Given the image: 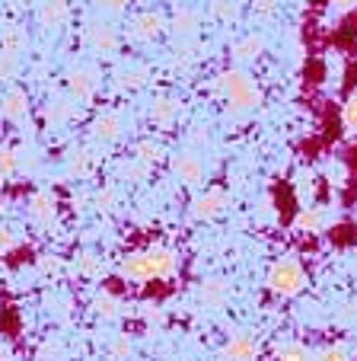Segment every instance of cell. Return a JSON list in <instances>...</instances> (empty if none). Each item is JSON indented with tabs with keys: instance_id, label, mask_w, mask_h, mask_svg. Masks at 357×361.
I'll return each mask as SVG.
<instances>
[{
	"instance_id": "cell-5",
	"label": "cell",
	"mask_w": 357,
	"mask_h": 361,
	"mask_svg": "<svg viewBox=\"0 0 357 361\" xmlns=\"http://www.w3.org/2000/svg\"><path fill=\"white\" fill-rule=\"evenodd\" d=\"M87 42H89L93 51H99V55H115L118 45H122V39H118L115 26H108V23H89L87 26Z\"/></svg>"
},
{
	"instance_id": "cell-35",
	"label": "cell",
	"mask_w": 357,
	"mask_h": 361,
	"mask_svg": "<svg viewBox=\"0 0 357 361\" xmlns=\"http://www.w3.org/2000/svg\"><path fill=\"white\" fill-rule=\"evenodd\" d=\"M128 4H131V0H99V7L108 10V13H122Z\"/></svg>"
},
{
	"instance_id": "cell-25",
	"label": "cell",
	"mask_w": 357,
	"mask_h": 361,
	"mask_svg": "<svg viewBox=\"0 0 357 361\" xmlns=\"http://www.w3.org/2000/svg\"><path fill=\"white\" fill-rule=\"evenodd\" d=\"M342 125L348 135H357V90L348 96V102L342 106Z\"/></svg>"
},
{
	"instance_id": "cell-3",
	"label": "cell",
	"mask_w": 357,
	"mask_h": 361,
	"mask_svg": "<svg viewBox=\"0 0 357 361\" xmlns=\"http://www.w3.org/2000/svg\"><path fill=\"white\" fill-rule=\"evenodd\" d=\"M303 285H306V272L300 266V259H294V256H284L268 269V291L275 298H294V294L303 291Z\"/></svg>"
},
{
	"instance_id": "cell-31",
	"label": "cell",
	"mask_w": 357,
	"mask_h": 361,
	"mask_svg": "<svg viewBox=\"0 0 357 361\" xmlns=\"http://www.w3.org/2000/svg\"><path fill=\"white\" fill-rule=\"evenodd\" d=\"M128 355H131V339H128V333L115 336V342H112V358H128Z\"/></svg>"
},
{
	"instance_id": "cell-37",
	"label": "cell",
	"mask_w": 357,
	"mask_h": 361,
	"mask_svg": "<svg viewBox=\"0 0 357 361\" xmlns=\"http://www.w3.org/2000/svg\"><path fill=\"white\" fill-rule=\"evenodd\" d=\"M80 272L83 275H96V272H99V262H96V256H83V259H80Z\"/></svg>"
},
{
	"instance_id": "cell-19",
	"label": "cell",
	"mask_w": 357,
	"mask_h": 361,
	"mask_svg": "<svg viewBox=\"0 0 357 361\" xmlns=\"http://www.w3.org/2000/svg\"><path fill=\"white\" fill-rule=\"evenodd\" d=\"M93 164L96 160H93V154H89L87 147H74L68 154V173L70 176H87V173L93 170Z\"/></svg>"
},
{
	"instance_id": "cell-26",
	"label": "cell",
	"mask_w": 357,
	"mask_h": 361,
	"mask_svg": "<svg viewBox=\"0 0 357 361\" xmlns=\"http://www.w3.org/2000/svg\"><path fill=\"white\" fill-rule=\"evenodd\" d=\"M147 173H150V166H144L141 164V160H128V164H122V166H118V176H122V179H131V183H137V179H144V176H147Z\"/></svg>"
},
{
	"instance_id": "cell-34",
	"label": "cell",
	"mask_w": 357,
	"mask_h": 361,
	"mask_svg": "<svg viewBox=\"0 0 357 361\" xmlns=\"http://www.w3.org/2000/svg\"><path fill=\"white\" fill-rule=\"evenodd\" d=\"M96 204H99L102 212H112V204H115V192L112 189H102L99 198H96Z\"/></svg>"
},
{
	"instance_id": "cell-32",
	"label": "cell",
	"mask_w": 357,
	"mask_h": 361,
	"mask_svg": "<svg viewBox=\"0 0 357 361\" xmlns=\"http://www.w3.org/2000/svg\"><path fill=\"white\" fill-rule=\"evenodd\" d=\"M20 246V240H16V233L10 231L7 224H0V252H10Z\"/></svg>"
},
{
	"instance_id": "cell-17",
	"label": "cell",
	"mask_w": 357,
	"mask_h": 361,
	"mask_svg": "<svg viewBox=\"0 0 357 361\" xmlns=\"http://www.w3.org/2000/svg\"><path fill=\"white\" fill-rule=\"evenodd\" d=\"M179 112H182V106L175 99H156L154 102V109H150V118H154V125H173L175 118H179Z\"/></svg>"
},
{
	"instance_id": "cell-6",
	"label": "cell",
	"mask_w": 357,
	"mask_h": 361,
	"mask_svg": "<svg viewBox=\"0 0 357 361\" xmlns=\"http://www.w3.org/2000/svg\"><path fill=\"white\" fill-rule=\"evenodd\" d=\"M163 29H166V23H163L160 13H154V10H144V13H137L134 20H131V35L141 42H154L163 35Z\"/></svg>"
},
{
	"instance_id": "cell-24",
	"label": "cell",
	"mask_w": 357,
	"mask_h": 361,
	"mask_svg": "<svg viewBox=\"0 0 357 361\" xmlns=\"http://www.w3.org/2000/svg\"><path fill=\"white\" fill-rule=\"evenodd\" d=\"M93 310L102 317V320H112V317H118V310H122V304L112 298V294H99V298L93 300Z\"/></svg>"
},
{
	"instance_id": "cell-30",
	"label": "cell",
	"mask_w": 357,
	"mask_h": 361,
	"mask_svg": "<svg viewBox=\"0 0 357 361\" xmlns=\"http://www.w3.org/2000/svg\"><path fill=\"white\" fill-rule=\"evenodd\" d=\"M70 116H74V109H70V106H68L64 99H58V102L51 106V109H48V118H51V122H68Z\"/></svg>"
},
{
	"instance_id": "cell-38",
	"label": "cell",
	"mask_w": 357,
	"mask_h": 361,
	"mask_svg": "<svg viewBox=\"0 0 357 361\" xmlns=\"http://www.w3.org/2000/svg\"><path fill=\"white\" fill-rule=\"evenodd\" d=\"M256 13L258 16H271L275 13V0H256Z\"/></svg>"
},
{
	"instance_id": "cell-36",
	"label": "cell",
	"mask_w": 357,
	"mask_h": 361,
	"mask_svg": "<svg viewBox=\"0 0 357 361\" xmlns=\"http://www.w3.org/2000/svg\"><path fill=\"white\" fill-rule=\"evenodd\" d=\"M42 272H45V275H58V272H61V259L45 256V259H42Z\"/></svg>"
},
{
	"instance_id": "cell-14",
	"label": "cell",
	"mask_w": 357,
	"mask_h": 361,
	"mask_svg": "<svg viewBox=\"0 0 357 361\" xmlns=\"http://www.w3.org/2000/svg\"><path fill=\"white\" fill-rule=\"evenodd\" d=\"M39 20H42V26L58 29L64 20H68V0H45L39 10Z\"/></svg>"
},
{
	"instance_id": "cell-9",
	"label": "cell",
	"mask_w": 357,
	"mask_h": 361,
	"mask_svg": "<svg viewBox=\"0 0 357 361\" xmlns=\"http://www.w3.org/2000/svg\"><path fill=\"white\" fill-rule=\"evenodd\" d=\"M89 131H93V137L102 144L118 141V135H122V116H118V112H99Z\"/></svg>"
},
{
	"instance_id": "cell-8",
	"label": "cell",
	"mask_w": 357,
	"mask_h": 361,
	"mask_svg": "<svg viewBox=\"0 0 357 361\" xmlns=\"http://www.w3.org/2000/svg\"><path fill=\"white\" fill-rule=\"evenodd\" d=\"M96 87H99V80H96V71L89 68H77L68 74V90L77 96L80 102H89L96 96Z\"/></svg>"
},
{
	"instance_id": "cell-23",
	"label": "cell",
	"mask_w": 357,
	"mask_h": 361,
	"mask_svg": "<svg viewBox=\"0 0 357 361\" xmlns=\"http://www.w3.org/2000/svg\"><path fill=\"white\" fill-rule=\"evenodd\" d=\"M134 157L141 160L144 166H156L163 160V147L160 144H154V141H141L137 144V150H134Z\"/></svg>"
},
{
	"instance_id": "cell-20",
	"label": "cell",
	"mask_w": 357,
	"mask_h": 361,
	"mask_svg": "<svg viewBox=\"0 0 357 361\" xmlns=\"http://www.w3.org/2000/svg\"><path fill=\"white\" fill-rule=\"evenodd\" d=\"M198 29V13L192 7H179L173 16V32L175 35H192Z\"/></svg>"
},
{
	"instance_id": "cell-28",
	"label": "cell",
	"mask_w": 357,
	"mask_h": 361,
	"mask_svg": "<svg viewBox=\"0 0 357 361\" xmlns=\"http://www.w3.org/2000/svg\"><path fill=\"white\" fill-rule=\"evenodd\" d=\"M211 13L223 23L236 20V0H214V4H211Z\"/></svg>"
},
{
	"instance_id": "cell-15",
	"label": "cell",
	"mask_w": 357,
	"mask_h": 361,
	"mask_svg": "<svg viewBox=\"0 0 357 361\" xmlns=\"http://www.w3.org/2000/svg\"><path fill=\"white\" fill-rule=\"evenodd\" d=\"M198 300H201L204 307H220L223 300H227V281L208 279L201 288H198Z\"/></svg>"
},
{
	"instance_id": "cell-16",
	"label": "cell",
	"mask_w": 357,
	"mask_h": 361,
	"mask_svg": "<svg viewBox=\"0 0 357 361\" xmlns=\"http://www.w3.org/2000/svg\"><path fill=\"white\" fill-rule=\"evenodd\" d=\"M147 80H150V71L144 68V64H134V68L118 74V90H122V93H134V90H141Z\"/></svg>"
},
{
	"instance_id": "cell-10",
	"label": "cell",
	"mask_w": 357,
	"mask_h": 361,
	"mask_svg": "<svg viewBox=\"0 0 357 361\" xmlns=\"http://www.w3.org/2000/svg\"><path fill=\"white\" fill-rule=\"evenodd\" d=\"M54 214H58V204H54L51 192H35V195L29 198V218H32L35 224H51Z\"/></svg>"
},
{
	"instance_id": "cell-29",
	"label": "cell",
	"mask_w": 357,
	"mask_h": 361,
	"mask_svg": "<svg viewBox=\"0 0 357 361\" xmlns=\"http://www.w3.org/2000/svg\"><path fill=\"white\" fill-rule=\"evenodd\" d=\"M16 166H20V157H16V150H0V176H13Z\"/></svg>"
},
{
	"instance_id": "cell-18",
	"label": "cell",
	"mask_w": 357,
	"mask_h": 361,
	"mask_svg": "<svg viewBox=\"0 0 357 361\" xmlns=\"http://www.w3.org/2000/svg\"><path fill=\"white\" fill-rule=\"evenodd\" d=\"M262 51H265V39H262V35H256V32L246 35L243 42H236V45H233V55L239 58V61H256Z\"/></svg>"
},
{
	"instance_id": "cell-13",
	"label": "cell",
	"mask_w": 357,
	"mask_h": 361,
	"mask_svg": "<svg viewBox=\"0 0 357 361\" xmlns=\"http://www.w3.org/2000/svg\"><path fill=\"white\" fill-rule=\"evenodd\" d=\"M325 224H329V214H325L322 208H303V212L294 218L296 231H306V233H319Z\"/></svg>"
},
{
	"instance_id": "cell-7",
	"label": "cell",
	"mask_w": 357,
	"mask_h": 361,
	"mask_svg": "<svg viewBox=\"0 0 357 361\" xmlns=\"http://www.w3.org/2000/svg\"><path fill=\"white\" fill-rule=\"evenodd\" d=\"M175 176L182 179L185 185H201L204 183V173H208V166H204L201 157H195V154H179L173 164Z\"/></svg>"
},
{
	"instance_id": "cell-27",
	"label": "cell",
	"mask_w": 357,
	"mask_h": 361,
	"mask_svg": "<svg viewBox=\"0 0 357 361\" xmlns=\"http://www.w3.org/2000/svg\"><path fill=\"white\" fill-rule=\"evenodd\" d=\"M16 71H20V55L0 51V80H13Z\"/></svg>"
},
{
	"instance_id": "cell-33",
	"label": "cell",
	"mask_w": 357,
	"mask_h": 361,
	"mask_svg": "<svg viewBox=\"0 0 357 361\" xmlns=\"http://www.w3.org/2000/svg\"><path fill=\"white\" fill-rule=\"evenodd\" d=\"M316 361H351V358H348V352H344L342 345H329V348H322V352L316 355Z\"/></svg>"
},
{
	"instance_id": "cell-40",
	"label": "cell",
	"mask_w": 357,
	"mask_h": 361,
	"mask_svg": "<svg viewBox=\"0 0 357 361\" xmlns=\"http://www.w3.org/2000/svg\"><path fill=\"white\" fill-rule=\"evenodd\" d=\"M338 7H342V10H351V7H354V0H338Z\"/></svg>"
},
{
	"instance_id": "cell-12",
	"label": "cell",
	"mask_w": 357,
	"mask_h": 361,
	"mask_svg": "<svg viewBox=\"0 0 357 361\" xmlns=\"http://www.w3.org/2000/svg\"><path fill=\"white\" fill-rule=\"evenodd\" d=\"M256 355H258V345H256L252 336H246V333L230 336V342H227V358L230 361H256Z\"/></svg>"
},
{
	"instance_id": "cell-21",
	"label": "cell",
	"mask_w": 357,
	"mask_h": 361,
	"mask_svg": "<svg viewBox=\"0 0 357 361\" xmlns=\"http://www.w3.org/2000/svg\"><path fill=\"white\" fill-rule=\"evenodd\" d=\"M23 48H26V32L16 26H10L7 32L0 35V51H10V55H20Z\"/></svg>"
},
{
	"instance_id": "cell-22",
	"label": "cell",
	"mask_w": 357,
	"mask_h": 361,
	"mask_svg": "<svg viewBox=\"0 0 357 361\" xmlns=\"http://www.w3.org/2000/svg\"><path fill=\"white\" fill-rule=\"evenodd\" d=\"M271 361H313V355H310V348L300 345V342H287V345L277 348Z\"/></svg>"
},
{
	"instance_id": "cell-1",
	"label": "cell",
	"mask_w": 357,
	"mask_h": 361,
	"mask_svg": "<svg viewBox=\"0 0 357 361\" xmlns=\"http://www.w3.org/2000/svg\"><path fill=\"white\" fill-rule=\"evenodd\" d=\"M175 269H179V252L160 243L128 252L118 262V275L128 281H163V279H173Z\"/></svg>"
},
{
	"instance_id": "cell-39",
	"label": "cell",
	"mask_w": 357,
	"mask_h": 361,
	"mask_svg": "<svg viewBox=\"0 0 357 361\" xmlns=\"http://www.w3.org/2000/svg\"><path fill=\"white\" fill-rule=\"evenodd\" d=\"M192 141H195V144H208V135H201V128H195V135H192Z\"/></svg>"
},
{
	"instance_id": "cell-11",
	"label": "cell",
	"mask_w": 357,
	"mask_h": 361,
	"mask_svg": "<svg viewBox=\"0 0 357 361\" xmlns=\"http://www.w3.org/2000/svg\"><path fill=\"white\" fill-rule=\"evenodd\" d=\"M0 112H4V118H10V122H16V118H23L29 112V96L23 87H10L7 93H4V102H0Z\"/></svg>"
},
{
	"instance_id": "cell-4",
	"label": "cell",
	"mask_w": 357,
	"mask_h": 361,
	"mask_svg": "<svg viewBox=\"0 0 357 361\" xmlns=\"http://www.w3.org/2000/svg\"><path fill=\"white\" fill-rule=\"evenodd\" d=\"M227 204H230L227 192L223 189H208L204 195H198L195 202H192V218L195 221H211V218H217Z\"/></svg>"
},
{
	"instance_id": "cell-2",
	"label": "cell",
	"mask_w": 357,
	"mask_h": 361,
	"mask_svg": "<svg viewBox=\"0 0 357 361\" xmlns=\"http://www.w3.org/2000/svg\"><path fill=\"white\" fill-rule=\"evenodd\" d=\"M217 90L223 93V99L230 102L233 112H249L262 102V93H258L256 80H252L246 71H223L217 77Z\"/></svg>"
}]
</instances>
